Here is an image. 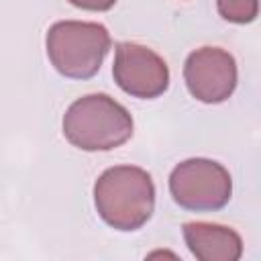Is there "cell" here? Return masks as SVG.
<instances>
[{
    "label": "cell",
    "instance_id": "1",
    "mask_svg": "<svg viewBox=\"0 0 261 261\" xmlns=\"http://www.w3.org/2000/svg\"><path fill=\"white\" fill-rule=\"evenodd\" d=\"M94 204L100 218L112 228L137 230L155 208L153 179L135 165L110 167L94 184Z\"/></svg>",
    "mask_w": 261,
    "mask_h": 261
},
{
    "label": "cell",
    "instance_id": "2",
    "mask_svg": "<svg viewBox=\"0 0 261 261\" xmlns=\"http://www.w3.org/2000/svg\"><path fill=\"white\" fill-rule=\"evenodd\" d=\"M63 135L82 151H110L133 137V116L108 94H88L65 110Z\"/></svg>",
    "mask_w": 261,
    "mask_h": 261
},
{
    "label": "cell",
    "instance_id": "3",
    "mask_svg": "<svg viewBox=\"0 0 261 261\" xmlns=\"http://www.w3.org/2000/svg\"><path fill=\"white\" fill-rule=\"evenodd\" d=\"M47 55L53 67L71 80H88L98 73L110 35L104 24L86 20H59L47 31Z\"/></svg>",
    "mask_w": 261,
    "mask_h": 261
},
{
    "label": "cell",
    "instance_id": "4",
    "mask_svg": "<svg viewBox=\"0 0 261 261\" xmlns=\"http://www.w3.org/2000/svg\"><path fill=\"white\" fill-rule=\"evenodd\" d=\"M169 192L175 204L194 212H212L228 204L232 179L224 165L212 159H186L169 175Z\"/></svg>",
    "mask_w": 261,
    "mask_h": 261
},
{
    "label": "cell",
    "instance_id": "5",
    "mask_svg": "<svg viewBox=\"0 0 261 261\" xmlns=\"http://www.w3.org/2000/svg\"><path fill=\"white\" fill-rule=\"evenodd\" d=\"M112 75L122 92L143 100L161 96L169 86V67L163 57L130 41L116 45Z\"/></svg>",
    "mask_w": 261,
    "mask_h": 261
},
{
    "label": "cell",
    "instance_id": "6",
    "mask_svg": "<svg viewBox=\"0 0 261 261\" xmlns=\"http://www.w3.org/2000/svg\"><path fill=\"white\" fill-rule=\"evenodd\" d=\"M184 80L190 94L206 104L230 98L237 88V61L220 47H202L188 55Z\"/></svg>",
    "mask_w": 261,
    "mask_h": 261
},
{
    "label": "cell",
    "instance_id": "7",
    "mask_svg": "<svg viewBox=\"0 0 261 261\" xmlns=\"http://www.w3.org/2000/svg\"><path fill=\"white\" fill-rule=\"evenodd\" d=\"M184 239L192 255L200 261H237L243 255L241 237L222 224L186 222Z\"/></svg>",
    "mask_w": 261,
    "mask_h": 261
},
{
    "label": "cell",
    "instance_id": "8",
    "mask_svg": "<svg viewBox=\"0 0 261 261\" xmlns=\"http://www.w3.org/2000/svg\"><path fill=\"white\" fill-rule=\"evenodd\" d=\"M218 12L224 20L245 24L255 20L259 12V2L257 0H218Z\"/></svg>",
    "mask_w": 261,
    "mask_h": 261
},
{
    "label": "cell",
    "instance_id": "9",
    "mask_svg": "<svg viewBox=\"0 0 261 261\" xmlns=\"http://www.w3.org/2000/svg\"><path fill=\"white\" fill-rule=\"evenodd\" d=\"M67 2H71L73 6H77V8H82V10L104 12V10H110L116 0H67Z\"/></svg>",
    "mask_w": 261,
    "mask_h": 261
}]
</instances>
